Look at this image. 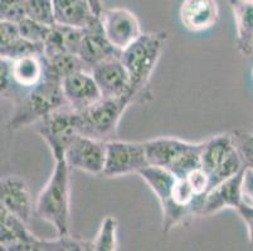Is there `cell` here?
<instances>
[{
    "mask_svg": "<svg viewBox=\"0 0 253 251\" xmlns=\"http://www.w3.org/2000/svg\"><path fill=\"white\" fill-rule=\"evenodd\" d=\"M44 59L45 71L61 80L76 72H81V71L91 72V68L80 58V55L75 53H59L48 58L44 57Z\"/></svg>",
    "mask_w": 253,
    "mask_h": 251,
    "instance_id": "obj_23",
    "label": "cell"
},
{
    "mask_svg": "<svg viewBox=\"0 0 253 251\" xmlns=\"http://www.w3.org/2000/svg\"><path fill=\"white\" fill-rule=\"evenodd\" d=\"M150 166L144 142L112 140L107 142V153L102 176L120 177L139 174Z\"/></svg>",
    "mask_w": 253,
    "mask_h": 251,
    "instance_id": "obj_9",
    "label": "cell"
},
{
    "mask_svg": "<svg viewBox=\"0 0 253 251\" xmlns=\"http://www.w3.org/2000/svg\"><path fill=\"white\" fill-rule=\"evenodd\" d=\"M201 167L209 176V191L245 169L232 133L217 135L204 141Z\"/></svg>",
    "mask_w": 253,
    "mask_h": 251,
    "instance_id": "obj_6",
    "label": "cell"
},
{
    "mask_svg": "<svg viewBox=\"0 0 253 251\" xmlns=\"http://www.w3.org/2000/svg\"><path fill=\"white\" fill-rule=\"evenodd\" d=\"M243 170L211 188L206 195L201 216H211L225 209L237 210L242 205Z\"/></svg>",
    "mask_w": 253,
    "mask_h": 251,
    "instance_id": "obj_16",
    "label": "cell"
},
{
    "mask_svg": "<svg viewBox=\"0 0 253 251\" xmlns=\"http://www.w3.org/2000/svg\"><path fill=\"white\" fill-rule=\"evenodd\" d=\"M91 73L103 98L131 97L132 100L130 75L120 57H114L101 62L92 68Z\"/></svg>",
    "mask_w": 253,
    "mask_h": 251,
    "instance_id": "obj_12",
    "label": "cell"
},
{
    "mask_svg": "<svg viewBox=\"0 0 253 251\" xmlns=\"http://www.w3.org/2000/svg\"><path fill=\"white\" fill-rule=\"evenodd\" d=\"M232 138L245 167L253 169V133L234 131L232 133Z\"/></svg>",
    "mask_w": 253,
    "mask_h": 251,
    "instance_id": "obj_27",
    "label": "cell"
},
{
    "mask_svg": "<svg viewBox=\"0 0 253 251\" xmlns=\"http://www.w3.org/2000/svg\"><path fill=\"white\" fill-rule=\"evenodd\" d=\"M144 143L150 166L168 170L176 177H185L190 171L201 167L204 142L194 143L179 138L159 137Z\"/></svg>",
    "mask_w": 253,
    "mask_h": 251,
    "instance_id": "obj_4",
    "label": "cell"
},
{
    "mask_svg": "<svg viewBox=\"0 0 253 251\" xmlns=\"http://www.w3.org/2000/svg\"><path fill=\"white\" fill-rule=\"evenodd\" d=\"M8 61L11 78L18 92V98L15 100L17 102L29 89L38 86L44 79L45 59L43 54H28L14 61Z\"/></svg>",
    "mask_w": 253,
    "mask_h": 251,
    "instance_id": "obj_18",
    "label": "cell"
},
{
    "mask_svg": "<svg viewBox=\"0 0 253 251\" xmlns=\"http://www.w3.org/2000/svg\"><path fill=\"white\" fill-rule=\"evenodd\" d=\"M242 199L243 204L253 206V169L251 167L243 169Z\"/></svg>",
    "mask_w": 253,
    "mask_h": 251,
    "instance_id": "obj_30",
    "label": "cell"
},
{
    "mask_svg": "<svg viewBox=\"0 0 253 251\" xmlns=\"http://www.w3.org/2000/svg\"><path fill=\"white\" fill-rule=\"evenodd\" d=\"M100 18L106 36L120 52L130 47L141 36L142 31L139 19L128 9H103Z\"/></svg>",
    "mask_w": 253,
    "mask_h": 251,
    "instance_id": "obj_10",
    "label": "cell"
},
{
    "mask_svg": "<svg viewBox=\"0 0 253 251\" xmlns=\"http://www.w3.org/2000/svg\"><path fill=\"white\" fill-rule=\"evenodd\" d=\"M36 235L28 224L9 211L0 209V245L6 251H29Z\"/></svg>",
    "mask_w": 253,
    "mask_h": 251,
    "instance_id": "obj_19",
    "label": "cell"
},
{
    "mask_svg": "<svg viewBox=\"0 0 253 251\" xmlns=\"http://www.w3.org/2000/svg\"><path fill=\"white\" fill-rule=\"evenodd\" d=\"M179 17L186 31L201 33L214 27L219 20L217 0H183Z\"/></svg>",
    "mask_w": 253,
    "mask_h": 251,
    "instance_id": "obj_17",
    "label": "cell"
},
{
    "mask_svg": "<svg viewBox=\"0 0 253 251\" xmlns=\"http://www.w3.org/2000/svg\"><path fill=\"white\" fill-rule=\"evenodd\" d=\"M237 28L236 47L241 55L253 54V0H229Z\"/></svg>",
    "mask_w": 253,
    "mask_h": 251,
    "instance_id": "obj_21",
    "label": "cell"
},
{
    "mask_svg": "<svg viewBox=\"0 0 253 251\" xmlns=\"http://www.w3.org/2000/svg\"><path fill=\"white\" fill-rule=\"evenodd\" d=\"M14 105V113L6 124L9 131H19L38 124L54 110L68 106L62 89V80L47 71L44 79L29 89Z\"/></svg>",
    "mask_w": 253,
    "mask_h": 251,
    "instance_id": "obj_2",
    "label": "cell"
},
{
    "mask_svg": "<svg viewBox=\"0 0 253 251\" xmlns=\"http://www.w3.org/2000/svg\"><path fill=\"white\" fill-rule=\"evenodd\" d=\"M53 27V25H52ZM52 27L43 23H39L37 20L31 19V18L25 17L20 22H18V28H19L20 36L25 40L36 43V44L44 45V41L47 40L49 36Z\"/></svg>",
    "mask_w": 253,
    "mask_h": 251,
    "instance_id": "obj_25",
    "label": "cell"
},
{
    "mask_svg": "<svg viewBox=\"0 0 253 251\" xmlns=\"http://www.w3.org/2000/svg\"><path fill=\"white\" fill-rule=\"evenodd\" d=\"M165 32L142 33L130 47L121 52L120 58L127 69L134 102L145 103L151 100L149 91L150 78L167 43Z\"/></svg>",
    "mask_w": 253,
    "mask_h": 251,
    "instance_id": "obj_1",
    "label": "cell"
},
{
    "mask_svg": "<svg viewBox=\"0 0 253 251\" xmlns=\"http://www.w3.org/2000/svg\"><path fill=\"white\" fill-rule=\"evenodd\" d=\"M82 36H84V29L54 24L47 40L44 41L43 55L48 58V57L59 54V53L78 54Z\"/></svg>",
    "mask_w": 253,
    "mask_h": 251,
    "instance_id": "obj_22",
    "label": "cell"
},
{
    "mask_svg": "<svg viewBox=\"0 0 253 251\" xmlns=\"http://www.w3.org/2000/svg\"><path fill=\"white\" fill-rule=\"evenodd\" d=\"M185 179H188L189 185L192 186L193 191L198 196H206L209 191V176L202 167L193 170L186 175Z\"/></svg>",
    "mask_w": 253,
    "mask_h": 251,
    "instance_id": "obj_29",
    "label": "cell"
},
{
    "mask_svg": "<svg viewBox=\"0 0 253 251\" xmlns=\"http://www.w3.org/2000/svg\"><path fill=\"white\" fill-rule=\"evenodd\" d=\"M78 55L91 68V72L92 68L101 62L121 55V52L116 49L106 36L100 17L84 29Z\"/></svg>",
    "mask_w": 253,
    "mask_h": 251,
    "instance_id": "obj_15",
    "label": "cell"
},
{
    "mask_svg": "<svg viewBox=\"0 0 253 251\" xmlns=\"http://www.w3.org/2000/svg\"><path fill=\"white\" fill-rule=\"evenodd\" d=\"M252 82H253V68H252Z\"/></svg>",
    "mask_w": 253,
    "mask_h": 251,
    "instance_id": "obj_33",
    "label": "cell"
},
{
    "mask_svg": "<svg viewBox=\"0 0 253 251\" xmlns=\"http://www.w3.org/2000/svg\"><path fill=\"white\" fill-rule=\"evenodd\" d=\"M70 166L66 158L54 161V169L34 205V214L56 229L58 236L70 235Z\"/></svg>",
    "mask_w": 253,
    "mask_h": 251,
    "instance_id": "obj_3",
    "label": "cell"
},
{
    "mask_svg": "<svg viewBox=\"0 0 253 251\" xmlns=\"http://www.w3.org/2000/svg\"><path fill=\"white\" fill-rule=\"evenodd\" d=\"M91 1V5L92 8H93V10H95L96 15H98L100 17L101 14H102V3H101V0H89Z\"/></svg>",
    "mask_w": 253,
    "mask_h": 251,
    "instance_id": "obj_32",
    "label": "cell"
},
{
    "mask_svg": "<svg viewBox=\"0 0 253 251\" xmlns=\"http://www.w3.org/2000/svg\"><path fill=\"white\" fill-rule=\"evenodd\" d=\"M54 23L84 29L98 18L89 0H52Z\"/></svg>",
    "mask_w": 253,
    "mask_h": 251,
    "instance_id": "obj_20",
    "label": "cell"
},
{
    "mask_svg": "<svg viewBox=\"0 0 253 251\" xmlns=\"http://www.w3.org/2000/svg\"><path fill=\"white\" fill-rule=\"evenodd\" d=\"M27 17L47 25H54L52 0H27Z\"/></svg>",
    "mask_w": 253,
    "mask_h": 251,
    "instance_id": "obj_26",
    "label": "cell"
},
{
    "mask_svg": "<svg viewBox=\"0 0 253 251\" xmlns=\"http://www.w3.org/2000/svg\"><path fill=\"white\" fill-rule=\"evenodd\" d=\"M62 89L67 105L76 110L88 108L102 100V93L91 72L81 71L62 79Z\"/></svg>",
    "mask_w": 253,
    "mask_h": 251,
    "instance_id": "obj_14",
    "label": "cell"
},
{
    "mask_svg": "<svg viewBox=\"0 0 253 251\" xmlns=\"http://www.w3.org/2000/svg\"><path fill=\"white\" fill-rule=\"evenodd\" d=\"M117 220L114 216H106L101 222L100 230L92 241L95 251H116L117 243Z\"/></svg>",
    "mask_w": 253,
    "mask_h": 251,
    "instance_id": "obj_24",
    "label": "cell"
},
{
    "mask_svg": "<svg viewBox=\"0 0 253 251\" xmlns=\"http://www.w3.org/2000/svg\"><path fill=\"white\" fill-rule=\"evenodd\" d=\"M0 15L1 20H9V22L18 23L27 17L25 6L27 0H0Z\"/></svg>",
    "mask_w": 253,
    "mask_h": 251,
    "instance_id": "obj_28",
    "label": "cell"
},
{
    "mask_svg": "<svg viewBox=\"0 0 253 251\" xmlns=\"http://www.w3.org/2000/svg\"><path fill=\"white\" fill-rule=\"evenodd\" d=\"M131 103V97L102 98L86 109L78 110L80 133L105 142L116 140L120 121Z\"/></svg>",
    "mask_w": 253,
    "mask_h": 251,
    "instance_id": "obj_5",
    "label": "cell"
},
{
    "mask_svg": "<svg viewBox=\"0 0 253 251\" xmlns=\"http://www.w3.org/2000/svg\"><path fill=\"white\" fill-rule=\"evenodd\" d=\"M106 153L107 142L80 135L68 147L64 158L71 170H78L91 175H102Z\"/></svg>",
    "mask_w": 253,
    "mask_h": 251,
    "instance_id": "obj_11",
    "label": "cell"
},
{
    "mask_svg": "<svg viewBox=\"0 0 253 251\" xmlns=\"http://www.w3.org/2000/svg\"><path fill=\"white\" fill-rule=\"evenodd\" d=\"M236 211L239 217L242 218V221L245 222L246 227H247L248 240H250L251 245L253 246V206H250V205L242 202V205Z\"/></svg>",
    "mask_w": 253,
    "mask_h": 251,
    "instance_id": "obj_31",
    "label": "cell"
},
{
    "mask_svg": "<svg viewBox=\"0 0 253 251\" xmlns=\"http://www.w3.org/2000/svg\"><path fill=\"white\" fill-rule=\"evenodd\" d=\"M139 176L155 193L160 202L163 213V232L168 234L174 227L185 224L186 221L194 217L189 210L179 206L174 200L172 187L176 179L175 175L162 167L148 166L139 172Z\"/></svg>",
    "mask_w": 253,
    "mask_h": 251,
    "instance_id": "obj_7",
    "label": "cell"
},
{
    "mask_svg": "<svg viewBox=\"0 0 253 251\" xmlns=\"http://www.w3.org/2000/svg\"><path fill=\"white\" fill-rule=\"evenodd\" d=\"M38 133L48 144L54 161L64 160L68 147L80 136V113L64 106L38 123Z\"/></svg>",
    "mask_w": 253,
    "mask_h": 251,
    "instance_id": "obj_8",
    "label": "cell"
},
{
    "mask_svg": "<svg viewBox=\"0 0 253 251\" xmlns=\"http://www.w3.org/2000/svg\"><path fill=\"white\" fill-rule=\"evenodd\" d=\"M0 202L1 209L22 218L29 225L34 206L27 182L20 176L10 175L0 181Z\"/></svg>",
    "mask_w": 253,
    "mask_h": 251,
    "instance_id": "obj_13",
    "label": "cell"
}]
</instances>
